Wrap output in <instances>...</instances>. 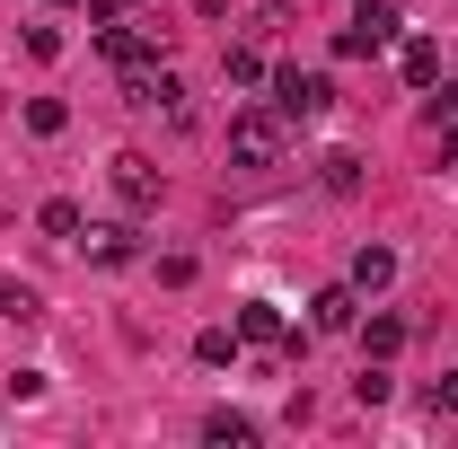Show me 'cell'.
I'll use <instances>...</instances> for the list:
<instances>
[{
    "mask_svg": "<svg viewBox=\"0 0 458 449\" xmlns=\"http://www.w3.org/2000/svg\"><path fill=\"white\" fill-rule=\"evenodd\" d=\"M283 114L274 106H247V114H229V159L238 168H283Z\"/></svg>",
    "mask_w": 458,
    "mask_h": 449,
    "instance_id": "1",
    "label": "cell"
},
{
    "mask_svg": "<svg viewBox=\"0 0 458 449\" xmlns=\"http://www.w3.org/2000/svg\"><path fill=\"white\" fill-rule=\"evenodd\" d=\"M123 106L132 114H176V123H185V80H176L168 62H141V71H123Z\"/></svg>",
    "mask_w": 458,
    "mask_h": 449,
    "instance_id": "2",
    "label": "cell"
},
{
    "mask_svg": "<svg viewBox=\"0 0 458 449\" xmlns=\"http://www.w3.org/2000/svg\"><path fill=\"white\" fill-rule=\"evenodd\" d=\"M327 106H335L327 71H274V114H283V123H318Z\"/></svg>",
    "mask_w": 458,
    "mask_h": 449,
    "instance_id": "3",
    "label": "cell"
},
{
    "mask_svg": "<svg viewBox=\"0 0 458 449\" xmlns=\"http://www.w3.org/2000/svg\"><path fill=\"white\" fill-rule=\"evenodd\" d=\"M114 194H123V212H159V159L150 150H114Z\"/></svg>",
    "mask_w": 458,
    "mask_h": 449,
    "instance_id": "4",
    "label": "cell"
},
{
    "mask_svg": "<svg viewBox=\"0 0 458 449\" xmlns=\"http://www.w3.org/2000/svg\"><path fill=\"white\" fill-rule=\"evenodd\" d=\"M98 54H106L114 71H141V62H159V36L132 27V18H106V27H98Z\"/></svg>",
    "mask_w": 458,
    "mask_h": 449,
    "instance_id": "5",
    "label": "cell"
},
{
    "mask_svg": "<svg viewBox=\"0 0 458 449\" xmlns=\"http://www.w3.org/2000/svg\"><path fill=\"white\" fill-rule=\"evenodd\" d=\"M388 45H397V18H388V0H379V9H361V27L335 36V62H370V54H388Z\"/></svg>",
    "mask_w": 458,
    "mask_h": 449,
    "instance_id": "6",
    "label": "cell"
},
{
    "mask_svg": "<svg viewBox=\"0 0 458 449\" xmlns=\"http://www.w3.org/2000/svg\"><path fill=\"white\" fill-rule=\"evenodd\" d=\"M309 326H318V335H352V326H361V291H352V282H327V291L309 300Z\"/></svg>",
    "mask_w": 458,
    "mask_h": 449,
    "instance_id": "7",
    "label": "cell"
},
{
    "mask_svg": "<svg viewBox=\"0 0 458 449\" xmlns=\"http://www.w3.org/2000/svg\"><path fill=\"white\" fill-rule=\"evenodd\" d=\"M352 291H361V300H379V291H388V282H397V247H379V238H370V247H352Z\"/></svg>",
    "mask_w": 458,
    "mask_h": 449,
    "instance_id": "8",
    "label": "cell"
},
{
    "mask_svg": "<svg viewBox=\"0 0 458 449\" xmlns=\"http://www.w3.org/2000/svg\"><path fill=\"white\" fill-rule=\"evenodd\" d=\"M80 247H89V265H132V256H141L123 221H89V238H80Z\"/></svg>",
    "mask_w": 458,
    "mask_h": 449,
    "instance_id": "9",
    "label": "cell"
},
{
    "mask_svg": "<svg viewBox=\"0 0 458 449\" xmlns=\"http://www.w3.org/2000/svg\"><path fill=\"white\" fill-rule=\"evenodd\" d=\"M238 343H291V318L274 300H247V309H238Z\"/></svg>",
    "mask_w": 458,
    "mask_h": 449,
    "instance_id": "10",
    "label": "cell"
},
{
    "mask_svg": "<svg viewBox=\"0 0 458 449\" xmlns=\"http://www.w3.org/2000/svg\"><path fill=\"white\" fill-rule=\"evenodd\" d=\"M397 71H405V89H441V45H432V36L397 45Z\"/></svg>",
    "mask_w": 458,
    "mask_h": 449,
    "instance_id": "11",
    "label": "cell"
},
{
    "mask_svg": "<svg viewBox=\"0 0 458 449\" xmlns=\"http://www.w3.org/2000/svg\"><path fill=\"white\" fill-rule=\"evenodd\" d=\"M0 318H9V326H45V291H36V282H9V274H0Z\"/></svg>",
    "mask_w": 458,
    "mask_h": 449,
    "instance_id": "12",
    "label": "cell"
},
{
    "mask_svg": "<svg viewBox=\"0 0 458 449\" xmlns=\"http://www.w3.org/2000/svg\"><path fill=\"white\" fill-rule=\"evenodd\" d=\"M361 352H370V361H397L405 352V318H370V326H361Z\"/></svg>",
    "mask_w": 458,
    "mask_h": 449,
    "instance_id": "13",
    "label": "cell"
},
{
    "mask_svg": "<svg viewBox=\"0 0 458 449\" xmlns=\"http://www.w3.org/2000/svg\"><path fill=\"white\" fill-rule=\"evenodd\" d=\"M203 441H212V449H247V441H256V423L221 405V414H203Z\"/></svg>",
    "mask_w": 458,
    "mask_h": 449,
    "instance_id": "14",
    "label": "cell"
},
{
    "mask_svg": "<svg viewBox=\"0 0 458 449\" xmlns=\"http://www.w3.org/2000/svg\"><path fill=\"white\" fill-rule=\"evenodd\" d=\"M194 361H203V370H229V361H238V326H203V335H194Z\"/></svg>",
    "mask_w": 458,
    "mask_h": 449,
    "instance_id": "15",
    "label": "cell"
},
{
    "mask_svg": "<svg viewBox=\"0 0 458 449\" xmlns=\"http://www.w3.org/2000/svg\"><path fill=\"white\" fill-rule=\"evenodd\" d=\"M221 80H229V89H256V80H265V54H256V45H229V54H221Z\"/></svg>",
    "mask_w": 458,
    "mask_h": 449,
    "instance_id": "16",
    "label": "cell"
},
{
    "mask_svg": "<svg viewBox=\"0 0 458 449\" xmlns=\"http://www.w3.org/2000/svg\"><path fill=\"white\" fill-rule=\"evenodd\" d=\"M36 229H45V238H80V203H71V194H54V203H45V212H36Z\"/></svg>",
    "mask_w": 458,
    "mask_h": 449,
    "instance_id": "17",
    "label": "cell"
},
{
    "mask_svg": "<svg viewBox=\"0 0 458 449\" xmlns=\"http://www.w3.org/2000/svg\"><path fill=\"white\" fill-rule=\"evenodd\" d=\"M62 123H71V106H62V97H27V132H36V141H54Z\"/></svg>",
    "mask_w": 458,
    "mask_h": 449,
    "instance_id": "18",
    "label": "cell"
},
{
    "mask_svg": "<svg viewBox=\"0 0 458 449\" xmlns=\"http://www.w3.org/2000/svg\"><path fill=\"white\" fill-rule=\"evenodd\" d=\"M318 176H327V194H361V159H352V150H335Z\"/></svg>",
    "mask_w": 458,
    "mask_h": 449,
    "instance_id": "19",
    "label": "cell"
},
{
    "mask_svg": "<svg viewBox=\"0 0 458 449\" xmlns=\"http://www.w3.org/2000/svg\"><path fill=\"white\" fill-rule=\"evenodd\" d=\"M388 388H397V379H388V370H379V361H370V370H361V379H352V396H361V405H388Z\"/></svg>",
    "mask_w": 458,
    "mask_h": 449,
    "instance_id": "20",
    "label": "cell"
},
{
    "mask_svg": "<svg viewBox=\"0 0 458 449\" xmlns=\"http://www.w3.org/2000/svg\"><path fill=\"white\" fill-rule=\"evenodd\" d=\"M423 114H432V132H450V123H458V80H441V97H432Z\"/></svg>",
    "mask_w": 458,
    "mask_h": 449,
    "instance_id": "21",
    "label": "cell"
},
{
    "mask_svg": "<svg viewBox=\"0 0 458 449\" xmlns=\"http://www.w3.org/2000/svg\"><path fill=\"white\" fill-rule=\"evenodd\" d=\"M432 414H458V370H441V379H432Z\"/></svg>",
    "mask_w": 458,
    "mask_h": 449,
    "instance_id": "22",
    "label": "cell"
},
{
    "mask_svg": "<svg viewBox=\"0 0 458 449\" xmlns=\"http://www.w3.org/2000/svg\"><path fill=\"white\" fill-rule=\"evenodd\" d=\"M194 9H203V18H221V9H229V0H194Z\"/></svg>",
    "mask_w": 458,
    "mask_h": 449,
    "instance_id": "23",
    "label": "cell"
}]
</instances>
